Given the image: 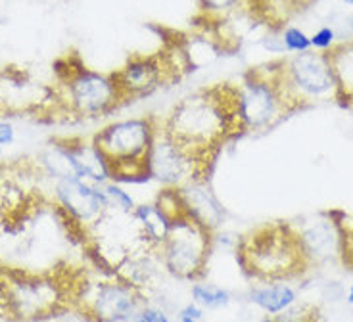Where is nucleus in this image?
I'll return each instance as SVG.
<instances>
[{
	"label": "nucleus",
	"mask_w": 353,
	"mask_h": 322,
	"mask_svg": "<svg viewBox=\"0 0 353 322\" xmlns=\"http://www.w3.org/2000/svg\"><path fill=\"white\" fill-rule=\"evenodd\" d=\"M273 322H323L321 309L309 301H296L288 309L271 316Z\"/></svg>",
	"instance_id": "4be33fe9"
},
{
	"label": "nucleus",
	"mask_w": 353,
	"mask_h": 322,
	"mask_svg": "<svg viewBox=\"0 0 353 322\" xmlns=\"http://www.w3.org/2000/svg\"><path fill=\"white\" fill-rule=\"evenodd\" d=\"M290 114L305 112L319 102L334 100V77L327 52L307 50L274 60Z\"/></svg>",
	"instance_id": "6e6552de"
},
{
	"label": "nucleus",
	"mask_w": 353,
	"mask_h": 322,
	"mask_svg": "<svg viewBox=\"0 0 353 322\" xmlns=\"http://www.w3.org/2000/svg\"><path fill=\"white\" fill-rule=\"evenodd\" d=\"M345 4H350V6H353V0H344Z\"/></svg>",
	"instance_id": "473e14b6"
},
{
	"label": "nucleus",
	"mask_w": 353,
	"mask_h": 322,
	"mask_svg": "<svg viewBox=\"0 0 353 322\" xmlns=\"http://www.w3.org/2000/svg\"><path fill=\"white\" fill-rule=\"evenodd\" d=\"M0 311L6 313V286H4V276L0 274Z\"/></svg>",
	"instance_id": "c85d7f7f"
},
{
	"label": "nucleus",
	"mask_w": 353,
	"mask_h": 322,
	"mask_svg": "<svg viewBox=\"0 0 353 322\" xmlns=\"http://www.w3.org/2000/svg\"><path fill=\"white\" fill-rule=\"evenodd\" d=\"M234 257L242 274L256 284L292 282L313 269L300 230L284 221L263 223L240 236Z\"/></svg>",
	"instance_id": "7ed1b4c3"
},
{
	"label": "nucleus",
	"mask_w": 353,
	"mask_h": 322,
	"mask_svg": "<svg viewBox=\"0 0 353 322\" xmlns=\"http://www.w3.org/2000/svg\"><path fill=\"white\" fill-rule=\"evenodd\" d=\"M283 43L286 52L301 54L311 50V39L301 29H298V27H284Z\"/></svg>",
	"instance_id": "b1692460"
},
{
	"label": "nucleus",
	"mask_w": 353,
	"mask_h": 322,
	"mask_svg": "<svg viewBox=\"0 0 353 322\" xmlns=\"http://www.w3.org/2000/svg\"><path fill=\"white\" fill-rule=\"evenodd\" d=\"M6 313L14 321H39L62 309L68 301L60 280L46 274L10 272L4 276Z\"/></svg>",
	"instance_id": "9d476101"
},
{
	"label": "nucleus",
	"mask_w": 353,
	"mask_h": 322,
	"mask_svg": "<svg viewBox=\"0 0 353 322\" xmlns=\"http://www.w3.org/2000/svg\"><path fill=\"white\" fill-rule=\"evenodd\" d=\"M73 303L88 322H123L146 303L144 290L131 284L117 272L75 284Z\"/></svg>",
	"instance_id": "1a4fd4ad"
},
{
	"label": "nucleus",
	"mask_w": 353,
	"mask_h": 322,
	"mask_svg": "<svg viewBox=\"0 0 353 322\" xmlns=\"http://www.w3.org/2000/svg\"><path fill=\"white\" fill-rule=\"evenodd\" d=\"M2 157H4V146H0V161H2Z\"/></svg>",
	"instance_id": "2f4dec72"
},
{
	"label": "nucleus",
	"mask_w": 353,
	"mask_h": 322,
	"mask_svg": "<svg viewBox=\"0 0 353 322\" xmlns=\"http://www.w3.org/2000/svg\"><path fill=\"white\" fill-rule=\"evenodd\" d=\"M185 200L188 213L196 217L205 227L217 230L225 219V209L213 194L212 181H200V183H188L179 188Z\"/></svg>",
	"instance_id": "2eb2a0df"
},
{
	"label": "nucleus",
	"mask_w": 353,
	"mask_h": 322,
	"mask_svg": "<svg viewBox=\"0 0 353 322\" xmlns=\"http://www.w3.org/2000/svg\"><path fill=\"white\" fill-rule=\"evenodd\" d=\"M236 85L240 94V115L246 134L273 131L284 119L292 117L276 75L274 60L248 68Z\"/></svg>",
	"instance_id": "0eeeda50"
},
{
	"label": "nucleus",
	"mask_w": 353,
	"mask_h": 322,
	"mask_svg": "<svg viewBox=\"0 0 353 322\" xmlns=\"http://www.w3.org/2000/svg\"><path fill=\"white\" fill-rule=\"evenodd\" d=\"M315 2L317 0H265L263 23L273 31H281L288 19L301 14Z\"/></svg>",
	"instance_id": "6ab92c4d"
},
{
	"label": "nucleus",
	"mask_w": 353,
	"mask_h": 322,
	"mask_svg": "<svg viewBox=\"0 0 353 322\" xmlns=\"http://www.w3.org/2000/svg\"><path fill=\"white\" fill-rule=\"evenodd\" d=\"M158 127V115L148 114L108 123L92 134L90 140L112 183L141 184L152 181L150 157Z\"/></svg>",
	"instance_id": "20e7f679"
},
{
	"label": "nucleus",
	"mask_w": 353,
	"mask_h": 322,
	"mask_svg": "<svg viewBox=\"0 0 353 322\" xmlns=\"http://www.w3.org/2000/svg\"><path fill=\"white\" fill-rule=\"evenodd\" d=\"M123 322H171L169 314L156 305L144 303Z\"/></svg>",
	"instance_id": "393cba45"
},
{
	"label": "nucleus",
	"mask_w": 353,
	"mask_h": 322,
	"mask_svg": "<svg viewBox=\"0 0 353 322\" xmlns=\"http://www.w3.org/2000/svg\"><path fill=\"white\" fill-rule=\"evenodd\" d=\"M159 131L213 174L221 152L246 137L239 85L219 81L196 88L159 117Z\"/></svg>",
	"instance_id": "f257e3e1"
},
{
	"label": "nucleus",
	"mask_w": 353,
	"mask_h": 322,
	"mask_svg": "<svg viewBox=\"0 0 353 322\" xmlns=\"http://www.w3.org/2000/svg\"><path fill=\"white\" fill-rule=\"evenodd\" d=\"M50 104V88L37 85L21 70H6L0 73V112L8 115L33 114L41 117Z\"/></svg>",
	"instance_id": "ddd939ff"
},
{
	"label": "nucleus",
	"mask_w": 353,
	"mask_h": 322,
	"mask_svg": "<svg viewBox=\"0 0 353 322\" xmlns=\"http://www.w3.org/2000/svg\"><path fill=\"white\" fill-rule=\"evenodd\" d=\"M102 190L106 194L108 205H110V211H117V213H123V215H131L134 208H137V201L132 198L129 192L125 190L121 184L108 183L102 184Z\"/></svg>",
	"instance_id": "5701e85b"
},
{
	"label": "nucleus",
	"mask_w": 353,
	"mask_h": 322,
	"mask_svg": "<svg viewBox=\"0 0 353 322\" xmlns=\"http://www.w3.org/2000/svg\"><path fill=\"white\" fill-rule=\"evenodd\" d=\"M150 171L154 181L161 183V186H171V188H181L188 183L212 181V173L205 171L185 150L173 144L159 131V127L152 148Z\"/></svg>",
	"instance_id": "f8f14e48"
},
{
	"label": "nucleus",
	"mask_w": 353,
	"mask_h": 322,
	"mask_svg": "<svg viewBox=\"0 0 353 322\" xmlns=\"http://www.w3.org/2000/svg\"><path fill=\"white\" fill-rule=\"evenodd\" d=\"M54 75L56 85L43 114L50 115V121H94L123 108L112 71L90 70L77 52L58 58Z\"/></svg>",
	"instance_id": "f03ea898"
},
{
	"label": "nucleus",
	"mask_w": 353,
	"mask_h": 322,
	"mask_svg": "<svg viewBox=\"0 0 353 322\" xmlns=\"http://www.w3.org/2000/svg\"><path fill=\"white\" fill-rule=\"evenodd\" d=\"M215 244V230L192 217L186 209L171 221L163 242L156 248L163 270L173 279L200 282L208 272V263Z\"/></svg>",
	"instance_id": "423d86ee"
},
{
	"label": "nucleus",
	"mask_w": 353,
	"mask_h": 322,
	"mask_svg": "<svg viewBox=\"0 0 353 322\" xmlns=\"http://www.w3.org/2000/svg\"><path fill=\"white\" fill-rule=\"evenodd\" d=\"M347 303L353 305V284L350 286V290H347Z\"/></svg>",
	"instance_id": "c756f323"
},
{
	"label": "nucleus",
	"mask_w": 353,
	"mask_h": 322,
	"mask_svg": "<svg viewBox=\"0 0 353 322\" xmlns=\"http://www.w3.org/2000/svg\"><path fill=\"white\" fill-rule=\"evenodd\" d=\"M188 71H194V60L185 37H168L154 52L131 54L119 70L112 71L123 105L179 83Z\"/></svg>",
	"instance_id": "39448f33"
},
{
	"label": "nucleus",
	"mask_w": 353,
	"mask_h": 322,
	"mask_svg": "<svg viewBox=\"0 0 353 322\" xmlns=\"http://www.w3.org/2000/svg\"><path fill=\"white\" fill-rule=\"evenodd\" d=\"M132 223L139 230V238L142 244L150 250H156L163 238L168 236L171 227V219L156 205V203H137V208L131 213Z\"/></svg>",
	"instance_id": "f3484780"
},
{
	"label": "nucleus",
	"mask_w": 353,
	"mask_h": 322,
	"mask_svg": "<svg viewBox=\"0 0 353 322\" xmlns=\"http://www.w3.org/2000/svg\"><path fill=\"white\" fill-rule=\"evenodd\" d=\"M248 301L261 309L265 314H276L298 301L296 288L290 282H265L250 288Z\"/></svg>",
	"instance_id": "a211bd4d"
},
{
	"label": "nucleus",
	"mask_w": 353,
	"mask_h": 322,
	"mask_svg": "<svg viewBox=\"0 0 353 322\" xmlns=\"http://www.w3.org/2000/svg\"><path fill=\"white\" fill-rule=\"evenodd\" d=\"M14 140H16L14 125L8 119L0 117V146H10V144H14Z\"/></svg>",
	"instance_id": "cd10ccee"
},
{
	"label": "nucleus",
	"mask_w": 353,
	"mask_h": 322,
	"mask_svg": "<svg viewBox=\"0 0 353 322\" xmlns=\"http://www.w3.org/2000/svg\"><path fill=\"white\" fill-rule=\"evenodd\" d=\"M203 314L205 309H202L200 305L190 301V303L183 305L176 313V321L179 322H203Z\"/></svg>",
	"instance_id": "bb28decb"
},
{
	"label": "nucleus",
	"mask_w": 353,
	"mask_h": 322,
	"mask_svg": "<svg viewBox=\"0 0 353 322\" xmlns=\"http://www.w3.org/2000/svg\"><path fill=\"white\" fill-rule=\"evenodd\" d=\"M54 205L85 234L106 217L110 211L102 184L83 179H63L54 183Z\"/></svg>",
	"instance_id": "9b49d317"
},
{
	"label": "nucleus",
	"mask_w": 353,
	"mask_h": 322,
	"mask_svg": "<svg viewBox=\"0 0 353 322\" xmlns=\"http://www.w3.org/2000/svg\"><path fill=\"white\" fill-rule=\"evenodd\" d=\"M259 322H273V319H271V314H265L263 319H261Z\"/></svg>",
	"instance_id": "7c9ffc66"
},
{
	"label": "nucleus",
	"mask_w": 353,
	"mask_h": 322,
	"mask_svg": "<svg viewBox=\"0 0 353 322\" xmlns=\"http://www.w3.org/2000/svg\"><path fill=\"white\" fill-rule=\"evenodd\" d=\"M190 297L202 309H223L232 301V294L227 288L210 284V282H194L190 288Z\"/></svg>",
	"instance_id": "aec40b11"
},
{
	"label": "nucleus",
	"mask_w": 353,
	"mask_h": 322,
	"mask_svg": "<svg viewBox=\"0 0 353 322\" xmlns=\"http://www.w3.org/2000/svg\"><path fill=\"white\" fill-rule=\"evenodd\" d=\"M0 117H2V112H0Z\"/></svg>",
	"instance_id": "72a5a7b5"
},
{
	"label": "nucleus",
	"mask_w": 353,
	"mask_h": 322,
	"mask_svg": "<svg viewBox=\"0 0 353 322\" xmlns=\"http://www.w3.org/2000/svg\"><path fill=\"white\" fill-rule=\"evenodd\" d=\"M327 56L334 77V100L342 108L353 110V39L336 43Z\"/></svg>",
	"instance_id": "dca6fc26"
},
{
	"label": "nucleus",
	"mask_w": 353,
	"mask_h": 322,
	"mask_svg": "<svg viewBox=\"0 0 353 322\" xmlns=\"http://www.w3.org/2000/svg\"><path fill=\"white\" fill-rule=\"evenodd\" d=\"M334 37V31H332L330 27H323V29H319L317 33L313 37H309V39H311V46H313L315 50L327 52L328 48H332L336 44Z\"/></svg>",
	"instance_id": "a878e982"
},
{
	"label": "nucleus",
	"mask_w": 353,
	"mask_h": 322,
	"mask_svg": "<svg viewBox=\"0 0 353 322\" xmlns=\"http://www.w3.org/2000/svg\"><path fill=\"white\" fill-rule=\"evenodd\" d=\"M340 230V263L353 270V215L344 211H328Z\"/></svg>",
	"instance_id": "412c9836"
},
{
	"label": "nucleus",
	"mask_w": 353,
	"mask_h": 322,
	"mask_svg": "<svg viewBox=\"0 0 353 322\" xmlns=\"http://www.w3.org/2000/svg\"><path fill=\"white\" fill-rule=\"evenodd\" d=\"M303 248L307 252L311 265L328 261L330 257H340V230L336 227L330 213H325V219L309 225L307 228H298Z\"/></svg>",
	"instance_id": "4468645a"
}]
</instances>
